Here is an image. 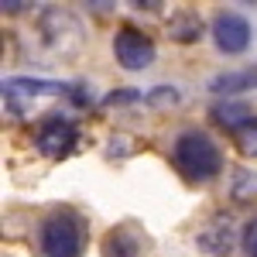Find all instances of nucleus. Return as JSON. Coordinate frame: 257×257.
I'll return each instance as SVG.
<instances>
[{"instance_id": "nucleus-1", "label": "nucleus", "mask_w": 257, "mask_h": 257, "mask_svg": "<svg viewBox=\"0 0 257 257\" xmlns=\"http://www.w3.org/2000/svg\"><path fill=\"white\" fill-rule=\"evenodd\" d=\"M172 155H175L178 168L196 182H209L223 168V155H219V148L213 144V138L206 131H182L175 138Z\"/></svg>"}, {"instance_id": "nucleus-2", "label": "nucleus", "mask_w": 257, "mask_h": 257, "mask_svg": "<svg viewBox=\"0 0 257 257\" xmlns=\"http://www.w3.org/2000/svg\"><path fill=\"white\" fill-rule=\"evenodd\" d=\"M82 237L72 216H48L41 223V254L45 257H79Z\"/></svg>"}, {"instance_id": "nucleus-3", "label": "nucleus", "mask_w": 257, "mask_h": 257, "mask_svg": "<svg viewBox=\"0 0 257 257\" xmlns=\"http://www.w3.org/2000/svg\"><path fill=\"white\" fill-rule=\"evenodd\" d=\"M113 55L127 72H138V69H148L155 62V41L148 35H141V31H134V28H123L113 38Z\"/></svg>"}, {"instance_id": "nucleus-4", "label": "nucleus", "mask_w": 257, "mask_h": 257, "mask_svg": "<svg viewBox=\"0 0 257 257\" xmlns=\"http://www.w3.org/2000/svg\"><path fill=\"white\" fill-rule=\"evenodd\" d=\"M213 41H216L219 52H226V55L247 52V45H250V21L243 18V14H237V11L216 14V21H213Z\"/></svg>"}, {"instance_id": "nucleus-5", "label": "nucleus", "mask_w": 257, "mask_h": 257, "mask_svg": "<svg viewBox=\"0 0 257 257\" xmlns=\"http://www.w3.org/2000/svg\"><path fill=\"white\" fill-rule=\"evenodd\" d=\"M72 144H76V123L69 117H45L38 127V151L41 155H48V158H62V155H69L72 151Z\"/></svg>"}, {"instance_id": "nucleus-6", "label": "nucleus", "mask_w": 257, "mask_h": 257, "mask_svg": "<svg viewBox=\"0 0 257 257\" xmlns=\"http://www.w3.org/2000/svg\"><path fill=\"white\" fill-rule=\"evenodd\" d=\"M233 240H237V230H233V219L230 216H219L213 219L202 233L196 237V243L206 250V254H213V257H226L230 254V247H233Z\"/></svg>"}, {"instance_id": "nucleus-7", "label": "nucleus", "mask_w": 257, "mask_h": 257, "mask_svg": "<svg viewBox=\"0 0 257 257\" xmlns=\"http://www.w3.org/2000/svg\"><path fill=\"white\" fill-rule=\"evenodd\" d=\"M247 89H257V65L230 69V72H219L209 79V93H216V96H237Z\"/></svg>"}, {"instance_id": "nucleus-8", "label": "nucleus", "mask_w": 257, "mask_h": 257, "mask_svg": "<svg viewBox=\"0 0 257 257\" xmlns=\"http://www.w3.org/2000/svg\"><path fill=\"white\" fill-rule=\"evenodd\" d=\"M103 257H141L138 233H134V230H127V226L110 230L106 240H103Z\"/></svg>"}, {"instance_id": "nucleus-9", "label": "nucleus", "mask_w": 257, "mask_h": 257, "mask_svg": "<svg viewBox=\"0 0 257 257\" xmlns=\"http://www.w3.org/2000/svg\"><path fill=\"white\" fill-rule=\"evenodd\" d=\"M213 120L223 123V127H230V131H237V127L247 131L254 123V110L247 103H219V106H213Z\"/></svg>"}, {"instance_id": "nucleus-10", "label": "nucleus", "mask_w": 257, "mask_h": 257, "mask_svg": "<svg viewBox=\"0 0 257 257\" xmlns=\"http://www.w3.org/2000/svg\"><path fill=\"white\" fill-rule=\"evenodd\" d=\"M199 31H202V21L192 11H182V14L172 18V38L175 41H192V38H199Z\"/></svg>"}, {"instance_id": "nucleus-11", "label": "nucleus", "mask_w": 257, "mask_h": 257, "mask_svg": "<svg viewBox=\"0 0 257 257\" xmlns=\"http://www.w3.org/2000/svg\"><path fill=\"white\" fill-rule=\"evenodd\" d=\"M7 93H62V82H48V79H11L4 82Z\"/></svg>"}, {"instance_id": "nucleus-12", "label": "nucleus", "mask_w": 257, "mask_h": 257, "mask_svg": "<svg viewBox=\"0 0 257 257\" xmlns=\"http://www.w3.org/2000/svg\"><path fill=\"white\" fill-rule=\"evenodd\" d=\"M240 247L247 257H257V216L243 223V233H240Z\"/></svg>"}, {"instance_id": "nucleus-13", "label": "nucleus", "mask_w": 257, "mask_h": 257, "mask_svg": "<svg viewBox=\"0 0 257 257\" xmlns=\"http://www.w3.org/2000/svg\"><path fill=\"white\" fill-rule=\"evenodd\" d=\"M240 151H243L247 158H257V120L240 134Z\"/></svg>"}, {"instance_id": "nucleus-14", "label": "nucleus", "mask_w": 257, "mask_h": 257, "mask_svg": "<svg viewBox=\"0 0 257 257\" xmlns=\"http://www.w3.org/2000/svg\"><path fill=\"white\" fill-rule=\"evenodd\" d=\"M148 103H178V93H175V89H168V86H158V93H151Z\"/></svg>"}]
</instances>
